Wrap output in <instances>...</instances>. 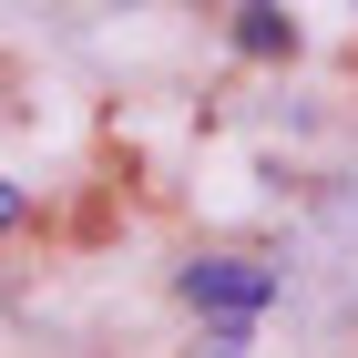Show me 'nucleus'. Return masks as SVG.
<instances>
[{"instance_id": "nucleus-1", "label": "nucleus", "mask_w": 358, "mask_h": 358, "mask_svg": "<svg viewBox=\"0 0 358 358\" xmlns=\"http://www.w3.org/2000/svg\"><path fill=\"white\" fill-rule=\"evenodd\" d=\"M174 287H185L194 317H215V358H236V348H246V328L276 307V266H256V256H194Z\"/></svg>"}, {"instance_id": "nucleus-2", "label": "nucleus", "mask_w": 358, "mask_h": 358, "mask_svg": "<svg viewBox=\"0 0 358 358\" xmlns=\"http://www.w3.org/2000/svg\"><path fill=\"white\" fill-rule=\"evenodd\" d=\"M236 52H256V62H276V52H297V21H287L276 0H246V10H236Z\"/></svg>"}, {"instance_id": "nucleus-3", "label": "nucleus", "mask_w": 358, "mask_h": 358, "mask_svg": "<svg viewBox=\"0 0 358 358\" xmlns=\"http://www.w3.org/2000/svg\"><path fill=\"white\" fill-rule=\"evenodd\" d=\"M0 225H21V185H10V174H0Z\"/></svg>"}]
</instances>
